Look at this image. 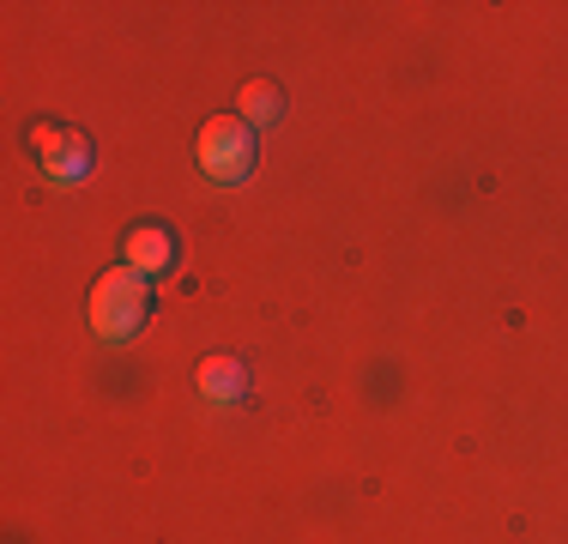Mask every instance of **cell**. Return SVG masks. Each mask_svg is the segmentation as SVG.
<instances>
[{
  "instance_id": "1",
  "label": "cell",
  "mask_w": 568,
  "mask_h": 544,
  "mask_svg": "<svg viewBox=\"0 0 568 544\" xmlns=\"http://www.w3.org/2000/svg\"><path fill=\"white\" fill-rule=\"evenodd\" d=\"M140 315H145V284L133 266L110 272V279L91 291V326H98L103 339H128L133 326H140Z\"/></svg>"
},
{
  "instance_id": "2",
  "label": "cell",
  "mask_w": 568,
  "mask_h": 544,
  "mask_svg": "<svg viewBox=\"0 0 568 544\" xmlns=\"http://www.w3.org/2000/svg\"><path fill=\"white\" fill-rule=\"evenodd\" d=\"M248 158H254L248 121H236V115L206 121V133H200V163H206L212 182H236V175H248Z\"/></svg>"
},
{
  "instance_id": "3",
  "label": "cell",
  "mask_w": 568,
  "mask_h": 544,
  "mask_svg": "<svg viewBox=\"0 0 568 544\" xmlns=\"http://www.w3.org/2000/svg\"><path fill=\"white\" fill-rule=\"evenodd\" d=\"M31 152H37V163H43L55 182H73V175H85L91 170V145L79 140V133H61V128H31Z\"/></svg>"
},
{
  "instance_id": "4",
  "label": "cell",
  "mask_w": 568,
  "mask_h": 544,
  "mask_svg": "<svg viewBox=\"0 0 568 544\" xmlns=\"http://www.w3.org/2000/svg\"><path fill=\"white\" fill-rule=\"evenodd\" d=\"M200 393H206L212 405L242 400V370L230 357H206V363H200Z\"/></svg>"
},
{
  "instance_id": "5",
  "label": "cell",
  "mask_w": 568,
  "mask_h": 544,
  "mask_svg": "<svg viewBox=\"0 0 568 544\" xmlns=\"http://www.w3.org/2000/svg\"><path fill=\"white\" fill-rule=\"evenodd\" d=\"M164 261H170V236H164V230H133V236H128V266L133 272H158Z\"/></svg>"
},
{
  "instance_id": "6",
  "label": "cell",
  "mask_w": 568,
  "mask_h": 544,
  "mask_svg": "<svg viewBox=\"0 0 568 544\" xmlns=\"http://www.w3.org/2000/svg\"><path fill=\"white\" fill-rule=\"evenodd\" d=\"M278 109H284L278 85H266V79H254V85H242V115H248V121H273Z\"/></svg>"
}]
</instances>
